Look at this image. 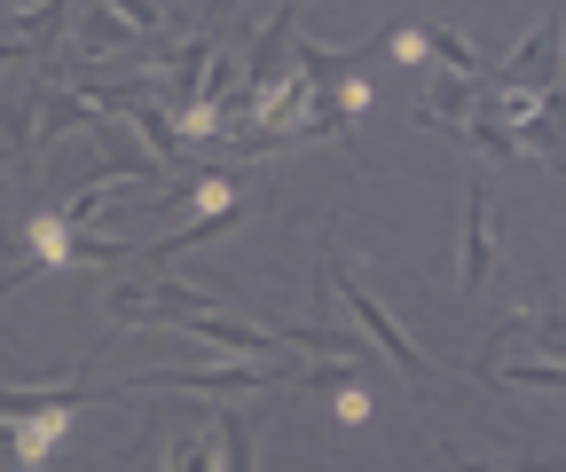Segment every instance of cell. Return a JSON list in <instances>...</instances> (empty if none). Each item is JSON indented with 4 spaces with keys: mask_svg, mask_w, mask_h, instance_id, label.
Returning a JSON list of instances; mask_svg holds the SVG:
<instances>
[{
    "mask_svg": "<svg viewBox=\"0 0 566 472\" xmlns=\"http://www.w3.org/2000/svg\"><path fill=\"white\" fill-rule=\"evenodd\" d=\"M229 307V284H212V276H126L103 292V323L126 331V323H189V315H221Z\"/></svg>",
    "mask_w": 566,
    "mask_h": 472,
    "instance_id": "6da1fadb",
    "label": "cell"
},
{
    "mask_svg": "<svg viewBox=\"0 0 566 472\" xmlns=\"http://www.w3.org/2000/svg\"><path fill=\"white\" fill-rule=\"evenodd\" d=\"M323 292H331V300H346V307H354V331H363V339H370V347L401 370V386H417V394H424V378H433V370H424V355L409 347V331H401V323H394V315H386L363 284L346 276V260H338V252H323Z\"/></svg>",
    "mask_w": 566,
    "mask_h": 472,
    "instance_id": "7a4b0ae2",
    "label": "cell"
},
{
    "mask_svg": "<svg viewBox=\"0 0 566 472\" xmlns=\"http://www.w3.org/2000/svg\"><path fill=\"white\" fill-rule=\"evenodd\" d=\"M174 331H189V339H197L205 355H221V363H292L283 331H268V323H244L237 307H221V315H189V323H174Z\"/></svg>",
    "mask_w": 566,
    "mask_h": 472,
    "instance_id": "3957f363",
    "label": "cell"
},
{
    "mask_svg": "<svg viewBox=\"0 0 566 472\" xmlns=\"http://www.w3.org/2000/svg\"><path fill=\"white\" fill-rule=\"evenodd\" d=\"M457 284H464V292H488V284H495V189H488V174H472V189H464Z\"/></svg>",
    "mask_w": 566,
    "mask_h": 472,
    "instance_id": "277c9868",
    "label": "cell"
},
{
    "mask_svg": "<svg viewBox=\"0 0 566 472\" xmlns=\"http://www.w3.org/2000/svg\"><path fill=\"white\" fill-rule=\"evenodd\" d=\"M268 213V189H252V197H229L221 213H197L189 229H166L150 252H142V268H166V260H181V252H197V244H212V237H229V229H244V221H260Z\"/></svg>",
    "mask_w": 566,
    "mask_h": 472,
    "instance_id": "5b68a950",
    "label": "cell"
},
{
    "mask_svg": "<svg viewBox=\"0 0 566 472\" xmlns=\"http://www.w3.org/2000/svg\"><path fill=\"white\" fill-rule=\"evenodd\" d=\"M292 40H300V17L292 9H275L268 17V32H260V48L244 55V103L260 111L275 87H283V63H292Z\"/></svg>",
    "mask_w": 566,
    "mask_h": 472,
    "instance_id": "8992f818",
    "label": "cell"
},
{
    "mask_svg": "<svg viewBox=\"0 0 566 472\" xmlns=\"http://www.w3.org/2000/svg\"><path fill=\"white\" fill-rule=\"evenodd\" d=\"M32 118H40V126H32V166H48V150L63 143V134H80L95 111L71 95V87H40V111H32Z\"/></svg>",
    "mask_w": 566,
    "mask_h": 472,
    "instance_id": "52a82bcc",
    "label": "cell"
},
{
    "mask_svg": "<svg viewBox=\"0 0 566 472\" xmlns=\"http://www.w3.org/2000/svg\"><path fill=\"white\" fill-rule=\"evenodd\" d=\"M32 111L40 87H0V158L9 166H32Z\"/></svg>",
    "mask_w": 566,
    "mask_h": 472,
    "instance_id": "ba28073f",
    "label": "cell"
},
{
    "mask_svg": "<svg viewBox=\"0 0 566 472\" xmlns=\"http://www.w3.org/2000/svg\"><path fill=\"white\" fill-rule=\"evenodd\" d=\"M212 449H221V472H252V449H260V410H221L212 418Z\"/></svg>",
    "mask_w": 566,
    "mask_h": 472,
    "instance_id": "9c48e42d",
    "label": "cell"
},
{
    "mask_svg": "<svg viewBox=\"0 0 566 472\" xmlns=\"http://www.w3.org/2000/svg\"><path fill=\"white\" fill-rule=\"evenodd\" d=\"M283 347H307L315 363H370V347L354 331H331V323H283Z\"/></svg>",
    "mask_w": 566,
    "mask_h": 472,
    "instance_id": "30bf717a",
    "label": "cell"
},
{
    "mask_svg": "<svg viewBox=\"0 0 566 472\" xmlns=\"http://www.w3.org/2000/svg\"><path fill=\"white\" fill-rule=\"evenodd\" d=\"M126 40H134V24H126L118 9H87V17H80V48H87V55H103V48H126Z\"/></svg>",
    "mask_w": 566,
    "mask_h": 472,
    "instance_id": "8fae6325",
    "label": "cell"
},
{
    "mask_svg": "<svg viewBox=\"0 0 566 472\" xmlns=\"http://www.w3.org/2000/svg\"><path fill=\"white\" fill-rule=\"evenodd\" d=\"M457 143H464V150H488V158H520L512 126H495V118H464V126H457Z\"/></svg>",
    "mask_w": 566,
    "mask_h": 472,
    "instance_id": "7c38bea8",
    "label": "cell"
},
{
    "mask_svg": "<svg viewBox=\"0 0 566 472\" xmlns=\"http://www.w3.org/2000/svg\"><path fill=\"white\" fill-rule=\"evenodd\" d=\"M480 378H512V386H543V394H558V386H566V370H558L551 355H543V363H488Z\"/></svg>",
    "mask_w": 566,
    "mask_h": 472,
    "instance_id": "4fadbf2b",
    "label": "cell"
},
{
    "mask_svg": "<svg viewBox=\"0 0 566 472\" xmlns=\"http://www.w3.org/2000/svg\"><path fill=\"white\" fill-rule=\"evenodd\" d=\"M174 472H221V449H212V433H174Z\"/></svg>",
    "mask_w": 566,
    "mask_h": 472,
    "instance_id": "5bb4252c",
    "label": "cell"
},
{
    "mask_svg": "<svg viewBox=\"0 0 566 472\" xmlns=\"http://www.w3.org/2000/svg\"><path fill=\"white\" fill-rule=\"evenodd\" d=\"M441 457H449V464H457V472H504V464H480V457H472V449H464V441H441Z\"/></svg>",
    "mask_w": 566,
    "mask_h": 472,
    "instance_id": "9a60e30c",
    "label": "cell"
},
{
    "mask_svg": "<svg viewBox=\"0 0 566 472\" xmlns=\"http://www.w3.org/2000/svg\"><path fill=\"white\" fill-rule=\"evenodd\" d=\"M0 457H17V426L9 418H0Z\"/></svg>",
    "mask_w": 566,
    "mask_h": 472,
    "instance_id": "2e32d148",
    "label": "cell"
},
{
    "mask_svg": "<svg viewBox=\"0 0 566 472\" xmlns=\"http://www.w3.org/2000/svg\"><path fill=\"white\" fill-rule=\"evenodd\" d=\"M40 472H55V464H40Z\"/></svg>",
    "mask_w": 566,
    "mask_h": 472,
    "instance_id": "e0dca14e",
    "label": "cell"
}]
</instances>
